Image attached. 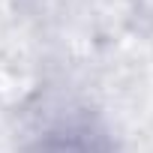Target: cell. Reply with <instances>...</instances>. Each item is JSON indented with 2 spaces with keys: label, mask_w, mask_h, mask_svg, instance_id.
I'll use <instances>...</instances> for the list:
<instances>
[{
  "label": "cell",
  "mask_w": 153,
  "mask_h": 153,
  "mask_svg": "<svg viewBox=\"0 0 153 153\" xmlns=\"http://www.w3.org/2000/svg\"><path fill=\"white\" fill-rule=\"evenodd\" d=\"M42 153H105V147L87 129H66V132L54 135Z\"/></svg>",
  "instance_id": "6da1fadb"
}]
</instances>
